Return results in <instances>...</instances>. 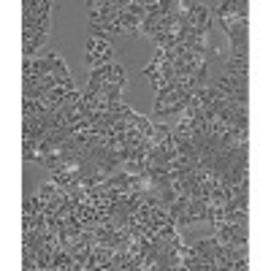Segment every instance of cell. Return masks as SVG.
Here are the masks:
<instances>
[{
    "mask_svg": "<svg viewBox=\"0 0 271 271\" xmlns=\"http://www.w3.org/2000/svg\"><path fill=\"white\" fill-rule=\"evenodd\" d=\"M106 84H119V87H125V84H128L125 68L119 63H109V82H106Z\"/></svg>",
    "mask_w": 271,
    "mask_h": 271,
    "instance_id": "cell-1",
    "label": "cell"
},
{
    "mask_svg": "<svg viewBox=\"0 0 271 271\" xmlns=\"http://www.w3.org/2000/svg\"><path fill=\"white\" fill-rule=\"evenodd\" d=\"M250 269V263H247V255H239V258L233 260V266H231V271H247Z\"/></svg>",
    "mask_w": 271,
    "mask_h": 271,
    "instance_id": "cell-2",
    "label": "cell"
}]
</instances>
